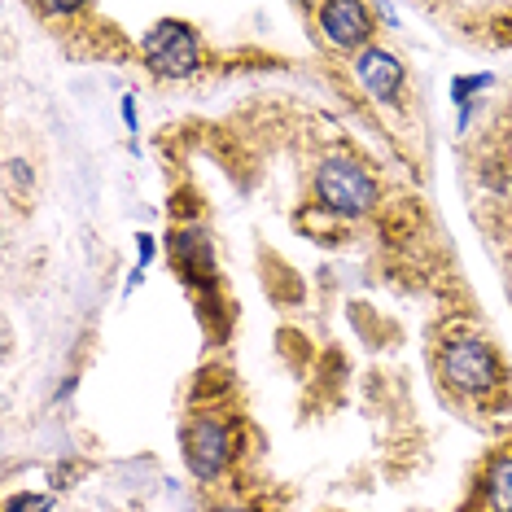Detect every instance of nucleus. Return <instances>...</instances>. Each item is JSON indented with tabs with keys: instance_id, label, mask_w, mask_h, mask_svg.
I'll use <instances>...</instances> for the list:
<instances>
[{
	"instance_id": "obj_7",
	"label": "nucleus",
	"mask_w": 512,
	"mask_h": 512,
	"mask_svg": "<svg viewBox=\"0 0 512 512\" xmlns=\"http://www.w3.org/2000/svg\"><path fill=\"white\" fill-rule=\"evenodd\" d=\"M167 254H171V267L189 281L193 289H211L215 285V241L206 228H176L167 237Z\"/></svg>"
},
{
	"instance_id": "obj_12",
	"label": "nucleus",
	"mask_w": 512,
	"mask_h": 512,
	"mask_svg": "<svg viewBox=\"0 0 512 512\" xmlns=\"http://www.w3.org/2000/svg\"><path fill=\"white\" fill-rule=\"evenodd\" d=\"M119 114H123V123L136 132V97H123V101H119Z\"/></svg>"
},
{
	"instance_id": "obj_8",
	"label": "nucleus",
	"mask_w": 512,
	"mask_h": 512,
	"mask_svg": "<svg viewBox=\"0 0 512 512\" xmlns=\"http://www.w3.org/2000/svg\"><path fill=\"white\" fill-rule=\"evenodd\" d=\"M482 495L491 512H512V447L495 451L482 473Z\"/></svg>"
},
{
	"instance_id": "obj_5",
	"label": "nucleus",
	"mask_w": 512,
	"mask_h": 512,
	"mask_svg": "<svg viewBox=\"0 0 512 512\" xmlns=\"http://www.w3.org/2000/svg\"><path fill=\"white\" fill-rule=\"evenodd\" d=\"M351 75L359 79V88H364L372 101H381V106H399L403 84H407V66L390 49H381V44H368L364 53H355Z\"/></svg>"
},
{
	"instance_id": "obj_14",
	"label": "nucleus",
	"mask_w": 512,
	"mask_h": 512,
	"mask_svg": "<svg viewBox=\"0 0 512 512\" xmlns=\"http://www.w3.org/2000/svg\"><path fill=\"white\" fill-rule=\"evenodd\" d=\"M79 5H40V14H75Z\"/></svg>"
},
{
	"instance_id": "obj_9",
	"label": "nucleus",
	"mask_w": 512,
	"mask_h": 512,
	"mask_svg": "<svg viewBox=\"0 0 512 512\" xmlns=\"http://www.w3.org/2000/svg\"><path fill=\"white\" fill-rule=\"evenodd\" d=\"M491 84H495L491 71H482V75H456V79H451V101L460 106V132L473 119V97H477V92H486Z\"/></svg>"
},
{
	"instance_id": "obj_15",
	"label": "nucleus",
	"mask_w": 512,
	"mask_h": 512,
	"mask_svg": "<svg viewBox=\"0 0 512 512\" xmlns=\"http://www.w3.org/2000/svg\"><path fill=\"white\" fill-rule=\"evenodd\" d=\"M211 512H254V508H246V504H224V508H211Z\"/></svg>"
},
{
	"instance_id": "obj_3",
	"label": "nucleus",
	"mask_w": 512,
	"mask_h": 512,
	"mask_svg": "<svg viewBox=\"0 0 512 512\" xmlns=\"http://www.w3.org/2000/svg\"><path fill=\"white\" fill-rule=\"evenodd\" d=\"M141 57H145L149 75L189 79V75H197V66H202V36H197L189 22L167 18L141 40Z\"/></svg>"
},
{
	"instance_id": "obj_1",
	"label": "nucleus",
	"mask_w": 512,
	"mask_h": 512,
	"mask_svg": "<svg viewBox=\"0 0 512 512\" xmlns=\"http://www.w3.org/2000/svg\"><path fill=\"white\" fill-rule=\"evenodd\" d=\"M316 202H320V211H329L337 219H364L377 211L381 184L364 162L333 154L316 167Z\"/></svg>"
},
{
	"instance_id": "obj_11",
	"label": "nucleus",
	"mask_w": 512,
	"mask_h": 512,
	"mask_svg": "<svg viewBox=\"0 0 512 512\" xmlns=\"http://www.w3.org/2000/svg\"><path fill=\"white\" fill-rule=\"evenodd\" d=\"M136 250H141V263H136V272H145V267L154 263V237H149V232H141V237H136Z\"/></svg>"
},
{
	"instance_id": "obj_10",
	"label": "nucleus",
	"mask_w": 512,
	"mask_h": 512,
	"mask_svg": "<svg viewBox=\"0 0 512 512\" xmlns=\"http://www.w3.org/2000/svg\"><path fill=\"white\" fill-rule=\"evenodd\" d=\"M5 512H53V495L40 491H18L5 499Z\"/></svg>"
},
{
	"instance_id": "obj_4",
	"label": "nucleus",
	"mask_w": 512,
	"mask_h": 512,
	"mask_svg": "<svg viewBox=\"0 0 512 512\" xmlns=\"http://www.w3.org/2000/svg\"><path fill=\"white\" fill-rule=\"evenodd\" d=\"M237 456V442H232V425L219 416H193L184 425V464L197 482H215L219 473Z\"/></svg>"
},
{
	"instance_id": "obj_6",
	"label": "nucleus",
	"mask_w": 512,
	"mask_h": 512,
	"mask_svg": "<svg viewBox=\"0 0 512 512\" xmlns=\"http://www.w3.org/2000/svg\"><path fill=\"white\" fill-rule=\"evenodd\" d=\"M320 18V31L333 49H346V53H364L372 44V9L359 5V0H324L316 9Z\"/></svg>"
},
{
	"instance_id": "obj_2",
	"label": "nucleus",
	"mask_w": 512,
	"mask_h": 512,
	"mask_svg": "<svg viewBox=\"0 0 512 512\" xmlns=\"http://www.w3.org/2000/svg\"><path fill=\"white\" fill-rule=\"evenodd\" d=\"M438 372L464 399H482L504 381V364H499L495 346L482 342V337H451L438 355Z\"/></svg>"
},
{
	"instance_id": "obj_13",
	"label": "nucleus",
	"mask_w": 512,
	"mask_h": 512,
	"mask_svg": "<svg viewBox=\"0 0 512 512\" xmlns=\"http://www.w3.org/2000/svg\"><path fill=\"white\" fill-rule=\"evenodd\" d=\"M377 18H381V22H390V27H394V22H399V9H394V5H381V9H377Z\"/></svg>"
}]
</instances>
